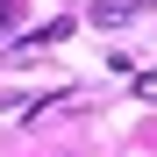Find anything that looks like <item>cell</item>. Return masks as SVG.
Returning a JSON list of instances; mask_svg holds the SVG:
<instances>
[{
	"instance_id": "cell-1",
	"label": "cell",
	"mask_w": 157,
	"mask_h": 157,
	"mask_svg": "<svg viewBox=\"0 0 157 157\" xmlns=\"http://www.w3.org/2000/svg\"><path fill=\"white\" fill-rule=\"evenodd\" d=\"M64 36H71V14H64V21H43L36 36H21V43H14V57H36V50H50V43H64Z\"/></svg>"
},
{
	"instance_id": "cell-2",
	"label": "cell",
	"mask_w": 157,
	"mask_h": 157,
	"mask_svg": "<svg viewBox=\"0 0 157 157\" xmlns=\"http://www.w3.org/2000/svg\"><path fill=\"white\" fill-rule=\"evenodd\" d=\"M128 14H136L128 0H100V7H93V21H100V29H114V21H128Z\"/></svg>"
},
{
	"instance_id": "cell-3",
	"label": "cell",
	"mask_w": 157,
	"mask_h": 157,
	"mask_svg": "<svg viewBox=\"0 0 157 157\" xmlns=\"http://www.w3.org/2000/svg\"><path fill=\"white\" fill-rule=\"evenodd\" d=\"M14 14H21V7H14V0H0V36H7V29H14Z\"/></svg>"
}]
</instances>
